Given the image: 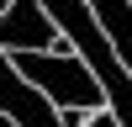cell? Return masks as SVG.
<instances>
[{
    "label": "cell",
    "instance_id": "1",
    "mask_svg": "<svg viewBox=\"0 0 132 127\" xmlns=\"http://www.w3.org/2000/svg\"><path fill=\"white\" fill-rule=\"evenodd\" d=\"M11 64H16V74L32 90H42L58 111H106V90H101V80L85 69V58L74 53V42H69V53H11Z\"/></svg>",
    "mask_w": 132,
    "mask_h": 127
},
{
    "label": "cell",
    "instance_id": "2",
    "mask_svg": "<svg viewBox=\"0 0 132 127\" xmlns=\"http://www.w3.org/2000/svg\"><path fill=\"white\" fill-rule=\"evenodd\" d=\"M0 48L5 53H69V42H58V27L42 11V0H11L5 21H0Z\"/></svg>",
    "mask_w": 132,
    "mask_h": 127
},
{
    "label": "cell",
    "instance_id": "3",
    "mask_svg": "<svg viewBox=\"0 0 132 127\" xmlns=\"http://www.w3.org/2000/svg\"><path fill=\"white\" fill-rule=\"evenodd\" d=\"M85 127H122V122H116L111 111H95V116H90V122H85Z\"/></svg>",
    "mask_w": 132,
    "mask_h": 127
},
{
    "label": "cell",
    "instance_id": "4",
    "mask_svg": "<svg viewBox=\"0 0 132 127\" xmlns=\"http://www.w3.org/2000/svg\"><path fill=\"white\" fill-rule=\"evenodd\" d=\"M5 11H11V0H0V21H5Z\"/></svg>",
    "mask_w": 132,
    "mask_h": 127
},
{
    "label": "cell",
    "instance_id": "5",
    "mask_svg": "<svg viewBox=\"0 0 132 127\" xmlns=\"http://www.w3.org/2000/svg\"><path fill=\"white\" fill-rule=\"evenodd\" d=\"M0 127H11V122H5V116H0Z\"/></svg>",
    "mask_w": 132,
    "mask_h": 127
}]
</instances>
